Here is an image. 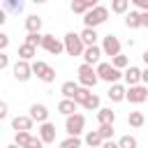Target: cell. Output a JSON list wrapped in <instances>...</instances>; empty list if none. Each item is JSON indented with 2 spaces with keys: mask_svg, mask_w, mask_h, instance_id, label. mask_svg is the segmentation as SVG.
I'll use <instances>...</instances> for the list:
<instances>
[{
  "mask_svg": "<svg viewBox=\"0 0 148 148\" xmlns=\"http://www.w3.org/2000/svg\"><path fill=\"white\" fill-rule=\"evenodd\" d=\"M106 18H109V7L95 5V7H90V9L83 14V25H88V28H97V25H102Z\"/></svg>",
  "mask_w": 148,
  "mask_h": 148,
  "instance_id": "obj_1",
  "label": "cell"
},
{
  "mask_svg": "<svg viewBox=\"0 0 148 148\" xmlns=\"http://www.w3.org/2000/svg\"><path fill=\"white\" fill-rule=\"evenodd\" d=\"M62 42H65V51H67V56H72V58L81 56V53H83V49H86V44H83L81 35H76V32H67Z\"/></svg>",
  "mask_w": 148,
  "mask_h": 148,
  "instance_id": "obj_2",
  "label": "cell"
},
{
  "mask_svg": "<svg viewBox=\"0 0 148 148\" xmlns=\"http://www.w3.org/2000/svg\"><path fill=\"white\" fill-rule=\"evenodd\" d=\"M32 65V74L39 79V81H44V83H53L56 81V69L51 67V65H46L44 60H35V62H30Z\"/></svg>",
  "mask_w": 148,
  "mask_h": 148,
  "instance_id": "obj_3",
  "label": "cell"
},
{
  "mask_svg": "<svg viewBox=\"0 0 148 148\" xmlns=\"http://www.w3.org/2000/svg\"><path fill=\"white\" fill-rule=\"evenodd\" d=\"M97 76H99V81H106V83H116L120 76H123V72L118 69V67H113L111 62H97Z\"/></svg>",
  "mask_w": 148,
  "mask_h": 148,
  "instance_id": "obj_4",
  "label": "cell"
},
{
  "mask_svg": "<svg viewBox=\"0 0 148 148\" xmlns=\"http://www.w3.org/2000/svg\"><path fill=\"white\" fill-rule=\"evenodd\" d=\"M12 74H14V79H16V81L25 83V81L32 76V65H30V60L18 58V60L14 62V67H12Z\"/></svg>",
  "mask_w": 148,
  "mask_h": 148,
  "instance_id": "obj_5",
  "label": "cell"
},
{
  "mask_svg": "<svg viewBox=\"0 0 148 148\" xmlns=\"http://www.w3.org/2000/svg\"><path fill=\"white\" fill-rule=\"evenodd\" d=\"M76 74H79V83H81V86H88V88H92V86L99 81L97 69H92V65H88V62H83Z\"/></svg>",
  "mask_w": 148,
  "mask_h": 148,
  "instance_id": "obj_6",
  "label": "cell"
},
{
  "mask_svg": "<svg viewBox=\"0 0 148 148\" xmlns=\"http://www.w3.org/2000/svg\"><path fill=\"white\" fill-rule=\"evenodd\" d=\"M125 99L132 102V104H141V102H146V99H148V86H146V83H134V86H130Z\"/></svg>",
  "mask_w": 148,
  "mask_h": 148,
  "instance_id": "obj_7",
  "label": "cell"
},
{
  "mask_svg": "<svg viewBox=\"0 0 148 148\" xmlns=\"http://www.w3.org/2000/svg\"><path fill=\"white\" fill-rule=\"evenodd\" d=\"M83 127H86V116L83 113H69L67 118H65V130H67V134H81L83 132Z\"/></svg>",
  "mask_w": 148,
  "mask_h": 148,
  "instance_id": "obj_8",
  "label": "cell"
},
{
  "mask_svg": "<svg viewBox=\"0 0 148 148\" xmlns=\"http://www.w3.org/2000/svg\"><path fill=\"white\" fill-rule=\"evenodd\" d=\"M42 49L49 51L51 56H60V53L65 51V42L56 39L53 35H44V37H42Z\"/></svg>",
  "mask_w": 148,
  "mask_h": 148,
  "instance_id": "obj_9",
  "label": "cell"
},
{
  "mask_svg": "<svg viewBox=\"0 0 148 148\" xmlns=\"http://www.w3.org/2000/svg\"><path fill=\"white\" fill-rule=\"evenodd\" d=\"M102 51H104V56H116V53H120V39L116 37V35H106L104 39H102Z\"/></svg>",
  "mask_w": 148,
  "mask_h": 148,
  "instance_id": "obj_10",
  "label": "cell"
},
{
  "mask_svg": "<svg viewBox=\"0 0 148 148\" xmlns=\"http://www.w3.org/2000/svg\"><path fill=\"white\" fill-rule=\"evenodd\" d=\"M99 56H104V51H102L97 44H88V46L83 49V53H81L83 62H88V65H97V62H99Z\"/></svg>",
  "mask_w": 148,
  "mask_h": 148,
  "instance_id": "obj_11",
  "label": "cell"
},
{
  "mask_svg": "<svg viewBox=\"0 0 148 148\" xmlns=\"http://www.w3.org/2000/svg\"><path fill=\"white\" fill-rule=\"evenodd\" d=\"M39 136H42V141L49 146V143H53L56 141V125L53 123H49V120H44V123H39Z\"/></svg>",
  "mask_w": 148,
  "mask_h": 148,
  "instance_id": "obj_12",
  "label": "cell"
},
{
  "mask_svg": "<svg viewBox=\"0 0 148 148\" xmlns=\"http://www.w3.org/2000/svg\"><path fill=\"white\" fill-rule=\"evenodd\" d=\"M30 118L32 120H37V123H44V120H49V109L44 106V104H30Z\"/></svg>",
  "mask_w": 148,
  "mask_h": 148,
  "instance_id": "obj_13",
  "label": "cell"
},
{
  "mask_svg": "<svg viewBox=\"0 0 148 148\" xmlns=\"http://www.w3.org/2000/svg\"><path fill=\"white\" fill-rule=\"evenodd\" d=\"M123 76H125L127 86L141 83V69H139V67H134V65H127V67H125V72H123Z\"/></svg>",
  "mask_w": 148,
  "mask_h": 148,
  "instance_id": "obj_14",
  "label": "cell"
},
{
  "mask_svg": "<svg viewBox=\"0 0 148 148\" xmlns=\"http://www.w3.org/2000/svg\"><path fill=\"white\" fill-rule=\"evenodd\" d=\"M106 95H109V99H111V102H123V99H125V95H127V88H125V86H120V83L116 81V83H111V88H109V92H106Z\"/></svg>",
  "mask_w": 148,
  "mask_h": 148,
  "instance_id": "obj_15",
  "label": "cell"
},
{
  "mask_svg": "<svg viewBox=\"0 0 148 148\" xmlns=\"http://www.w3.org/2000/svg\"><path fill=\"white\" fill-rule=\"evenodd\" d=\"M76 106H79V102H76L74 97H62V99L58 102V111H60L62 116H69V113H74V111H76Z\"/></svg>",
  "mask_w": 148,
  "mask_h": 148,
  "instance_id": "obj_16",
  "label": "cell"
},
{
  "mask_svg": "<svg viewBox=\"0 0 148 148\" xmlns=\"http://www.w3.org/2000/svg\"><path fill=\"white\" fill-rule=\"evenodd\" d=\"M32 118H30V113L28 116H16V118H12V127L14 130H32Z\"/></svg>",
  "mask_w": 148,
  "mask_h": 148,
  "instance_id": "obj_17",
  "label": "cell"
},
{
  "mask_svg": "<svg viewBox=\"0 0 148 148\" xmlns=\"http://www.w3.org/2000/svg\"><path fill=\"white\" fill-rule=\"evenodd\" d=\"M37 56V46H32V44H28V42H23L21 46H18V58H23V60H32Z\"/></svg>",
  "mask_w": 148,
  "mask_h": 148,
  "instance_id": "obj_18",
  "label": "cell"
},
{
  "mask_svg": "<svg viewBox=\"0 0 148 148\" xmlns=\"http://www.w3.org/2000/svg\"><path fill=\"white\" fill-rule=\"evenodd\" d=\"M25 30H28V32L42 30V16H37V14H30V16H25Z\"/></svg>",
  "mask_w": 148,
  "mask_h": 148,
  "instance_id": "obj_19",
  "label": "cell"
},
{
  "mask_svg": "<svg viewBox=\"0 0 148 148\" xmlns=\"http://www.w3.org/2000/svg\"><path fill=\"white\" fill-rule=\"evenodd\" d=\"M79 35H81V39H83L86 46H88V44H97V30H95V28H88V25H86Z\"/></svg>",
  "mask_w": 148,
  "mask_h": 148,
  "instance_id": "obj_20",
  "label": "cell"
},
{
  "mask_svg": "<svg viewBox=\"0 0 148 148\" xmlns=\"http://www.w3.org/2000/svg\"><path fill=\"white\" fill-rule=\"evenodd\" d=\"M30 139H32V134H30V130H16V136H14V143L16 146H30Z\"/></svg>",
  "mask_w": 148,
  "mask_h": 148,
  "instance_id": "obj_21",
  "label": "cell"
},
{
  "mask_svg": "<svg viewBox=\"0 0 148 148\" xmlns=\"http://www.w3.org/2000/svg\"><path fill=\"white\" fill-rule=\"evenodd\" d=\"M125 25L132 28V30L141 28V12H130V14L125 16Z\"/></svg>",
  "mask_w": 148,
  "mask_h": 148,
  "instance_id": "obj_22",
  "label": "cell"
},
{
  "mask_svg": "<svg viewBox=\"0 0 148 148\" xmlns=\"http://www.w3.org/2000/svg\"><path fill=\"white\" fill-rule=\"evenodd\" d=\"M79 86H81L79 81H65V83L60 86L62 97H74V92H76V88H79Z\"/></svg>",
  "mask_w": 148,
  "mask_h": 148,
  "instance_id": "obj_23",
  "label": "cell"
},
{
  "mask_svg": "<svg viewBox=\"0 0 148 148\" xmlns=\"http://www.w3.org/2000/svg\"><path fill=\"white\" fill-rule=\"evenodd\" d=\"M97 123H116V111H111V109H97Z\"/></svg>",
  "mask_w": 148,
  "mask_h": 148,
  "instance_id": "obj_24",
  "label": "cell"
},
{
  "mask_svg": "<svg viewBox=\"0 0 148 148\" xmlns=\"http://www.w3.org/2000/svg\"><path fill=\"white\" fill-rule=\"evenodd\" d=\"M127 123H130V127H143L146 118H143V113H141V111H130Z\"/></svg>",
  "mask_w": 148,
  "mask_h": 148,
  "instance_id": "obj_25",
  "label": "cell"
},
{
  "mask_svg": "<svg viewBox=\"0 0 148 148\" xmlns=\"http://www.w3.org/2000/svg\"><path fill=\"white\" fill-rule=\"evenodd\" d=\"M86 143H88V146H92V148L102 146V143H104V139H102L99 130H92V132H88V134H86Z\"/></svg>",
  "mask_w": 148,
  "mask_h": 148,
  "instance_id": "obj_26",
  "label": "cell"
},
{
  "mask_svg": "<svg viewBox=\"0 0 148 148\" xmlns=\"http://www.w3.org/2000/svg\"><path fill=\"white\" fill-rule=\"evenodd\" d=\"M2 5H5L7 12H14V14L23 12V0H2Z\"/></svg>",
  "mask_w": 148,
  "mask_h": 148,
  "instance_id": "obj_27",
  "label": "cell"
},
{
  "mask_svg": "<svg viewBox=\"0 0 148 148\" xmlns=\"http://www.w3.org/2000/svg\"><path fill=\"white\" fill-rule=\"evenodd\" d=\"M88 97H90V88H88V86H79V88H76V92H74V99L79 102V106H81Z\"/></svg>",
  "mask_w": 148,
  "mask_h": 148,
  "instance_id": "obj_28",
  "label": "cell"
},
{
  "mask_svg": "<svg viewBox=\"0 0 148 148\" xmlns=\"http://www.w3.org/2000/svg\"><path fill=\"white\" fill-rule=\"evenodd\" d=\"M130 7V0H111V12L113 14H125Z\"/></svg>",
  "mask_w": 148,
  "mask_h": 148,
  "instance_id": "obj_29",
  "label": "cell"
},
{
  "mask_svg": "<svg viewBox=\"0 0 148 148\" xmlns=\"http://www.w3.org/2000/svg\"><path fill=\"white\" fill-rule=\"evenodd\" d=\"M81 106H83L86 111H97V109H99V97L90 92V97H88V99H86V102H83Z\"/></svg>",
  "mask_w": 148,
  "mask_h": 148,
  "instance_id": "obj_30",
  "label": "cell"
},
{
  "mask_svg": "<svg viewBox=\"0 0 148 148\" xmlns=\"http://www.w3.org/2000/svg\"><path fill=\"white\" fill-rule=\"evenodd\" d=\"M111 65H113V67H118V69H125V67L130 65V58H127V56H123V53H116V56H113V60H111Z\"/></svg>",
  "mask_w": 148,
  "mask_h": 148,
  "instance_id": "obj_31",
  "label": "cell"
},
{
  "mask_svg": "<svg viewBox=\"0 0 148 148\" xmlns=\"http://www.w3.org/2000/svg\"><path fill=\"white\" fill-rule=\"evenodd\" d=\"M60 146L62 148H79L81 146V139H79V134H69L65 141H60Z\"/></svg>",
  "mask_w": 148,
  "mask_h": 148,
  "instance_id": "obj_32",
  "label": "cell"
},
{
  "mask_svg": "<svg viewBox=\"0 0 148 148\" xmlns=\"http://www.w3.org/2000/svg\"><path fill=\"white\" fill-rule=\"evenodd\" d=\"M90 7H88V0H72V12L74 14H86Z\"/></svg>",
  "mask_w": 148,
  "mask_h": 148,
  "instance_id": "obj_33",
  "label": "cell"
},
{
  "mask_svg": "<svg viewBox=\"0 0 148 148\" xmlns=\"http://www.w3.org/2000/svg\"><path fill=\"white\" fill-rule=\"evenodd\" d=\"M42 32L39 30H35V32H28V37H25V42L28 44H32V46H42Z\"/></svg>",
  "mask_w": 148,
  "mask_h": 148,
  "instance_id": "obj_34",
  "label": "cell"
},
{
  "mask_svg": "<svg viewBox=\"0 0 148 148\" xmlns=\"http://www.w3.org/2000/svg\"><path fill=\"white\" fill-rule=\"evenodd\" d=\"M99 134H102V139H111L113 136V123H99Z\"/></svg>",
  "mask_w": 148,
  "mask_h": 148,
  "instance_id": "obj_35",
  "label": "cell"
},
{
  "mask_svg": "<svg viewBox=\"0 0 148 148\" xmlns=\"http://www.w3.org/2000/svg\"><path fill=\"white\" fill-rule=\"evenodd\" d=\"M118 146H120V148H136V139L130 136V134H125V136H120Z\"/></svg>",
  "mask_w": 148,
  "mask_h": 148,
  "instance_id": "obj_36",
  "label": "cell"
},
{
  "mask_svg": "<svg viewBox=\"0 0 148 148\" xmlns=\"http://www.w3.org/2000/svg\"><path fill=\"white\" fill-rule=\"evenodd\" d=\"M9 46V35H5V32H0V51H5Z\"/></svg>",
  "mask_w": 148,
  "mask_h": 148,
  "instance_id": "obj_37",
  "label": "cell"
},
{
  "mask_svg": "<svg viewBox=\"0 0 148 148\" xmlns=\"http://www.w3.org/2000/svg\"><path fill=\"white\" fill-rule=\"evenodd\" d=\"M130 2H132L134 7H139L141 12H146V9H148V0H130Z\"/></svg>",
  "mask_w": 148,
  "mask_h": 148,
  "instance_id": "obj_38",
  "label": "cell"
},
{
  "mask_svg": "<svg viewBox=\"0 0 148 148\" xmlns=\"http://www.w3.org/2000/svg\"><path fill=\"white\" fill-rule=\"evenodd\" d=\"M7 65H9V56H7L5 51H0V69H5Z\"/></svg>",
  "mask_w": 148,
  "mask_h": 148,
  "instance_id": "obj_39",
  "label": "cell"
},
{
  "mask_svg": "<svg viewBox=\"0 0 148 148\" xmlns=\"http://www.w3.org/2000/svg\"><path fill=\"white\" fill-rule=\"evenodd\" d=\"M7 111H9L7 102H2V99H0V120H2V118H7Z\"/></svg>",
  "mask_w": 148,
  "mask_h": 148,
  "instance_id": "obj_40",
  "label": "cell"
},
{
  "mask_svg": "<svg viewBox=\"0 0 148 148\" xmlns=\"http://www.w3.org/2000/svg\"><path fill=\"white\" fill-rule=\"evenodd\" d=\"M141 83L148 86V65H146V69H141Z\"/></svg>",
  "mask_w": 148,
  "mask_h": 148,
  "instance_id": "obj_41",
  "label": "cell"
},
{
  "mask_svg": "<svg viewBox=\"0 0 148 148\" xmlns=\"http://www.w3.org/2000/svg\"><path fill=\"white\" fill-rule=\"evenodd\" d=\"M7 21V9H0V25H5Z\"/></svg>",
  "mask_w": 148,
  "mask_h": 148,
  "instance_id": "obj_42",
  "label": "cell"
},
{
  "mask_svg": "<svg viewBox=\"0 0 148 148\" xmlns=\"http://www.w3.org/2000/svg\"><path fill=\"white\" fill-rule=\"evenodd\" d=\"M141 58H143V62L148 65V51H143V56H141Z\"/></svg>",
  "mask_w": 148,
  "mask_h": 148,
  "instance_id": "obj_43",
  "label": "cell"
},
{
  "mask_svg": "<svg viewBox=\"0 0 148 148\" xmlns=\"http://www.w3.org/2000/svg\"><path fill=\"white\" fill-rule=\"evenodd\" d=\"M32 2H35V5H42V2H46V0H32Z\"/></svg>",
  "mask_w": 148,
  "mask_h": 148,
  "instance_id": "obj_44",
  "label": "cell"
},
{
  "mask_svg": "<svg viewBox=\"0 0 148 148\" xmlns=\"http://www.w3.org/2000/svg\"><path fill=\"white\" fill-rule=\"evenodd\" d=\"M0 130H2V125H0Z\"/></svg>",
  "mask_w": 148,
  "mask_h": 148,
  "instance_id": "obj_45",
  "label": "cell"
},
{
  "mask_svg": "<svg viewBox=\"0 0 148 148\" xmlns=\"http://www.w3.org/2000/svg\"><path fill=\"white\" fill-rule=\"evenodd\" d=\"M146 102H148V99H146Z\"/></svg>",
  "mask_w": 148,
  "mask_h": 148,
  "instance_id": "obj_46",
  "label": "cell"
}]
</instances>
